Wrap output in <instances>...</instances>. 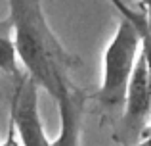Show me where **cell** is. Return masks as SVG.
Wrapping results in <instances>:
<instances>
[{"instance_id":"obj_7","label":"cell","mask_w":151,"mask_h":146,"mask_svg":"<svg viewBox=\"0 0 151 146\" xmlns=\"http://www.w3.org/2000/svg\"><path fill=\"white\" fill-rule=\"evenodd\" d=\"M0 73L8 75L12 81H17L25 73V69H21V62H19L10 15L0 19Z\"/></svg>"},{"instance_id":"obj_6","label":"cell","mask_w":151,"mask_h":146,"mask_svg":"<svg viewBox=\"0 0 151 146\" xmlns=\"http://www.w3.org/2000/svg\"><path fill=\"white\" fill-rule=\"evenodd\" d=\"M111 6L117 10L119 17L132 25V29L138 33L142 41V52L147 60V68L151 73V21L144 8H130L124 0H109Z\"/></svg>"},{"instance_id":"obj_8","label":"cell","mask_w":151,"mask_h":146,"mask_svg":"<svg viewBox=\"0 0 151 146\" xmlns=\"http://www.w3.org/2000/svg\"><path fill=\"white\" fill-rule=\"evenodd\" d=\"M0 146H19V139H17V131H15L14 121L10 119V129H8V135L4 140H0Z\"/></svg>"},{"instance_id":"obj_5","label":"cell","mask_w":151,"mask_h":146,"mask_svg":"<svg viewBox=\"0 0 151 146\" xmlns=\"http://www.w3.org/2000/svg\"><path fill=\"white\" fill-rule=\"evenodd\" d=\"M86 100V92L78 86L77 90L55 102L59 112V133L50 146H81Z\"/></svg>"},{"instance_id":"obj_9","label":"cell","mask_w":151,"mask_h":146,"mask_svg":"<svg viewBox=\"0 0 151 146\" xmlns=\"http://www.w3.org/2000/svg\"><path fill=\"white\" fill-rule=\"evenodd\" d=\"M140 8H144L149 15V21H151V0H140Z\"/></svg>"},{"instance_id":"obj_4","label":"cell","mask_w":151,"mask_h":146,"mask_svg":"<svg viewBox=\"0 0 151 146\" xmlns=\"http://www.w3.org/2000/svg\"><path fill=\"white\" fill-rule=\"evenodd\" d=\"M151 117V73L144 52L140 50L138 62L134 65L132 77L126 90V100L122 108V121L119 127L117 140L130 142L136 137H144L145 123Z\"/></svg>"},{"instance_id":"obj_2","label":"cell","mask_w":151,"mask_h":146,"mask_svg":"<svg viewBox=\"0 0 151 146\" xmlns=\"http://www.w3.org/2000/svg\"><path fill=\"white\" fill-rule=\"evenodd\" d=\"M142 41L130 23L119 17V27L103 54V75L101 85L94 98L107 112H117L124 108L126 90L132 77Z\"/></svg>"},{"instance_id":"obj_3","label":"cell","mask_w":151,"mask_h":146,"mask_svg":"<svg viewBox=\"0 0 151 146\" xmlns=\"http://www.w3.org/2000/svg\"><path fill=\"white\" fill-rule=\"evenodd\" d=\"M38 90L40 86L27 73L14 81V96L10 106V119L14 121L21 146H50L38 110Z\"/></svg>"},{"instance_id":"obj_1","label":"cell","mask_w":151,"mask_h":146,"mask_svg":"<svg viewBox=\"0 0 151 146\" xmlns=\"http://www.w3.org/2000/svg\"><path fill=\"white\" fill-rule=\"evenodd\" d=\"M19 62L25 73L55 102L77 90L73 75L81 68L52 31L40 0H8Z\"/></svg>"}]
</instances>
